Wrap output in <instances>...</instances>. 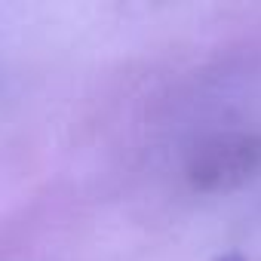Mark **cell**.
Instances as JSON below:
<instances>
[{
    "mask_svg": "<svg viewBox=\"0 0 261 261\" xmlns=\"http://www.w3.org/2000/svg\"><path fill=\"white\" fill-rule=\"evenodd\" d=\"M261 172V136L233 133L203 142L188 160V185L200 194H224Z\"/></svg>",
    "mask_w": 261,
    "mask_h": 261,
    "instance_id": "6da1fadb",
    "label": "cell"
}]
</instances>
